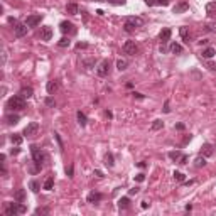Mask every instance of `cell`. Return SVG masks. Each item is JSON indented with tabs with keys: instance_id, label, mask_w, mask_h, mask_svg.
<instances>
[{
	"instance_id": "6da1fadb",
	"label": "cell",
	"mask_w": 216,
	"mask_h": 216,
	"mask_svg": "<svg viewBox=\"0 0 216 216\" xmlns=\"http://www.w3.org/2000/svg\"><path fill=\"white\" fill-rule=\"evenodd\" d=\"M27 209L24 204H20L19 201L17 203H5V206H4V213L7 216H15V215H22V213H26Z\"/></svg>"
},
{
	"instance_id": "7a4b0ae2",
	"label": "cell",
	"mask_w": 216,
	"mask_h": 216,
	"mask_svg": "<svg viewBox=\"0 0 216 216\" xmlns=\"http://www.w3.org/2000/svg\"><path fill=\"white\" fill-rule=\"evenodd\" d=\"M31 152H32V159H34V162H36V166L41 169L42 167V164L47 162V155L44 154L37 145H31Z\"/></svg>"
},
{
	"instance_id": "3957f363",
	"label": "cell",
	"mask_w": 216,
	"mask_h": 216,
	"mask_svg": "<svg viewBox=\"0 0 216 216\" xmlns=\"http://www.w3.org/2000/svg\"><path fill=\"white\" fill-rule=\"evenodd\" d=\"M7 108H10V110H15V112H20V110H24L26 108V98H22L20 95L17 96H12L9 103H7Z\"/></svg>"
},
{
	"instance_id": "277c9868",
	"label": "cell",
	"mask_w": 216,
	"mask_h": 216,
	"mask_svg": "<svg viewBox=\"0 0 216 216\" xmlns=\"http://www.w3.org/2000/svg\"><path fill=\"white\" fill-rule=\"evenodd\" d=\"M142 26H144V19H140V17H128L123 27H125L127 32H134L135 29H139Z\"/></svg>"
},
{
	"instance_id": "5b68a950",
	"label": "cell",
	"mask_w": 216,
	"mask_h": 216,
	"mask_svg": "<svg viewBox=\"0 0 216 216\" xmlns=\"http://www.w3.org/2000/svg\"><path fill=\"white\" fill-rule=\"evenodd\" d=\"M96 73H98V76H101V78H105L108 73H110V61L108 59H103L98 64V68H96Z\"/></svg>"
},
{
	"instance_id": "8992f818",
	"label": "cell",
	"mask_w": 216,
	"mask_h": 216,
	"mask_svg": "<svg viewBox=\"0 0 216 216\" xmlns=\"http://www.w3.org/2000/svg\"><path fill=\"white\" fill-rule=\"evenodd\" d=\"M37 130H39V123H37V122H31V123H27V127L24 128V135H26V137H34V135L37 134Z\"/></svg>"
},
{
	"instance_id": "52a82bcc",
	"label": "cell",
	"mask_w": 216,
	"mask_h": 216,
	"mask_svg": "<svg viewBox=\"0 0 216 216\" xmlns=\"http://www.w3.org/2000/svg\"><path fill=\"white\" fill-rule=\"evenodd\" d=\"M137 51H139V47L135 44V41H127V42L123 44V53L128 54V56H134Z\"/></svg>"
},
{
	"instance_id": "ba28073f",
	"label": "cell",
	"mask_w": 216,
	"mask_h": 216,
	"mask_svg": "<svg viewBox=\"0 0 216 216\" xmlns=\"http://www.w3.org/2000/svg\"><path fill=\"white\" fill-rule=\"evenodd\" d=\"M41 20H42V15H41V14H34V15H29V17H27L26 24H27V27H36V26L41 24Z\"/></svg>"
},
{
	"instance_id": "9c48e42d",
	"label": "cell",
	"mask_w": 216,
	"mask_h": 216,
	"mask_svg": "<svg viewBox=\"0 0 216 216\" xmlns=\"http://www.w3.org/2000/svg\"><path fill=\"white\" fill-rule=\"evenodd\" d=\"M39 36H41V41H46V42H47V41L53 39V29H51L49 26H44L42 29H41Z\"/></svg>"
},
{
	"instance_id": "30bf717a",
	"label": "cell",
	"mask_w": 216,
	"mask_h": 216,
	"mask_svg": "<svg viewBox=\"0 0 216 216\" xmlns=\"http://www.w3.org/2000/svg\"><path fill=\"white\" fill-rule=\"evenodd\" d=\"M27 24H17V26L14 27V34H15V37H24L27 34Z\"/></svg>"
},
{
	"instance_id": "8fae6325",
	"label": "cell",
	"mask_w": 216,
	"mask_h": 216,
	"mask_svg": "<svg viewBox=\"0 0 216 216\" xmlns=\"http://www.w3.org/2000/svg\"><path fill=\"white\" fill-rule=\"evenodd\" d=\"M213 152H215V147H213L211 144H203L201 155H204V157H211V155H213Z\"/></svg>"
},
{
	"instance_id": "7c38bea8",
	"label": "cell",
	"mask_w": 216,
	"mask_h": 216,
	"mask_svg": "<svg viewBox=\"0 0 216 216\" xmlns=\"http://www.w3.org/2000/svg\"><path fill=\"white\" fill-rule=\"evenodd\" d=\"M58 86H59V83L56 80H51V81H47V85H46V90H47V93L49 95H54L56 91H58Z\"/></svg>"
},
{
	"instance_id": "4fadbf2b",
	"label": "cell",
	"mask_w": 216,
	"mask_h": 216,
	"mask_svg": "<svg viewBox=\"0 0 216 216\" xmlns=\"http://www.w3.org/2000/svg\"><path fill=\"white\" fill-rule=\"evenodd\" d=\"M59 29H61V32H63V34L74 32V27H73V24H71V22H66V20L59 24Z\"/></svg>"
},
{
	"instance_id": "5bb4252c",
	"label": "cell",
	"mask_w": 216,
	"mask_h": 216,
	"mask_svg": "<svg viewBox=\"0 0 216 216\" xmlns=\"http://www.w3.org/2000/svg\"><path fill=\"white\" fill-rule=\"evenodd\" d=\"M14 199L19 203H24L26 201V189H17L15 193H14Z\"/></svg>"
},
{
	"instance_id": "9a60e30c",
	"label": "cell",
	"mask_w": 216,
	"mask_h": 216,
	"mask_svg": "<svg viewBox=\"0 0 216 216\" xmlns=\"http://www.w3.org/2000/svg\"><path fill=\"white\" fill-rule=\"evenodd\" d=\"M171 29H162L161 31V34H159V37H161V41H162V44H166L169 39H171Z\"/></svg>"
},
{
	"instance_id": "2e32d148",
	"label": "cell",
	"mask_w": 216,
	"mask_h": 216,
	"mask_svg": "<svg viewBox=\"0 0 216 216\" xmlns=\"http://www.w3.org/2000/svg\"><path fill=\"white\" fill-rule=\"evenodd\" d=\"M215 54H216L215 47H206V49H203L201 56H203V58H204V59H211V58H213Z\"/></svg>"
},
{
	"instance_id": "e0dca14e",
	"label": "cell",
	"mask_w": 216,
	"mask_h": 216,
	"mask_svg": "<svg viewBox=\"0 0 216 216\" xmlns=\"http://www.w3.org/2000/svg\"><path fill=\"white\" fill-rule=\"evenodd\" d=\"M101 198H103V196L100 194V193H90V194H88V203H91V204H95V203H98V201H101Z\"/></svg>"
},
{
	"instance_id": "ac0fdd59",
	"label": "cell",
	"mask_w": 216,
	"mask_h": 216,
	"mask_svg": "<svg viewBox=\"0 0 216 216\" xmlns=\"http://www.w3.org/2000/svg\"><path fill=\"white\" fill-rule=\"evenodd\" d=\"M179 34H181V37H182L184 42H189V41H191V32L188 31V27H181V29H179Z\"/></svg>"
},
{
	"instance_id": "d6986e66",
	"label": "cell",
	"mask_w": 216,
	"mask_h": 216,
	"mask_svg": "<svg viewBox=\"0 0 216 216\" xmlns=\"http://www.w3.org/2000/svg\"><path fill=\"white\" fill-rule=\"evenodd\" d=\"M32 95H34V90H32L31 86L22 88V90H20V96H22V98H27V100H29V98H31Z\"/></svg>"
},
{
	"instance_id": "ffe728a7",
	"label": "cell",
	"mask_w": 216,
	"mask_h": 216,
	"mask_svg": "<svg viewBox=\"0 0 216 216\" xmlns=\"http://www.w3.org/2000/svg\"><path fill=\"white\" fill-rule=\"evenodd\" d=\"M66 12L69 14V15H76V14L80 12V9H78L76 4H68V5H66Z\"/></svg>"
},
{
	"instance_id": "44dd1931",
	"label": "cell",
	"mask_w": 216,
	"mask_h": 216,
	"mask_svg": "<svg viewBox=\"0 0 216 216\" xmlns=\"http://www.w3.org/2000/svg\"><path fill=\"white\" fill-rule=\"evenodd\" d=\"M76 118H78V123H80L81 127H85V125L88 123V120H86V115L83 113V112H78V113H76Z\"/></svg>"
},
{
	"instance_id": "7402d4cb",
	"label": "cell",
	"mask_w": 216,
	"mask_h": 216,
	"mask_svg": "<svg viewBox=\"0 0 216 216\" xmlns=\"http://www.w3.org/2000/svg\"><path fill=\"white\" fill-rule=\"evenodd\" d=\"M169 51H171V53H174V54H181L182 53V46H181V44H177V42H172L171 47H169Z\"/></svg>"
},
{
	"instance_id": "603a6c76",
	"label": "cell",
	"mask_w": 216,
	"mask_h": 216,
	"mask_svg": "<svg viewBox=\"0 0 216 216\" xmlns=\"http://www.w3.org/2000/svg\"><path fill=\"white\" fill-rule=\"evenodd\" d=\"M7 123L9 125H15V123H19V120H20V117L19 115H7Z\"/></svg>"
},
{
	"instance_id": "cb8c5ba5",
	"label": "cell",
	"mask_w": 216,
	"mask_h": 216,
	"mask_svg": "<svg viewBox=\"0 0 216 216\" xmlns=\"http://www.w3.org/2000/svg\"><path fill=\"white\" fill-rule=\"evenodd\" d=\"M188 4L186 2H181V4H177V5L174 7V14H181V12H184V10H188Z\"/></svg>"
},
{
	"instance_id": "d4e9b609",
	"label": "cell",
	"mask_w": 216,
	"mask_h": 216,
	"mask_svg": "<svg viewBox=\"0 0 216 216\" xmlns=\"http://www.w3.org/2000/svg\"><path fill=\"white\" fill-rule=\"evenodd\" d=\"M128 206H130V199L128 198H120L118 199V208L120 209H127Z\"/></svg>"
},
{
	"instance_id": "484cf974",
	"label": "cell",
	"mask_w": 216,
	"mask_h": 216,
	"mask_svg": "<svg viewBox=\"0 0 216 216\" xmlns=\"http://www.w3.org/2000/svg\"><path fill=\"white\" fill-rule=\"evenodd\" d=\"M206 12L209 15H216V2H209L208 5H206Z\"/></svg>"
},
{
	"instance_id": "4316f807",
	"label": "cell",
	"mask_w": 216,
	"mask_h": 216,
	"mask_svg": "<svg viewBox=\"0 0 216 216\" xmlns=\"http://www.w3.org/2000/svg\"><path fill=\"white\" fill-rule=\"evenodd\" d=\"M10 140H12L14 145H20V144H22V140H24V137H22V135H19V134H14L12 137H10Z\"/></svg>"
},
{
	"instance_id": "83f0119b",
	"label": "cell",
	"mask_w": 216,
	"mask_h": 216,
	"mask_svg": "<svg viewBox=\"0 0 216 216\" xmlns=\"http://www.w3.org/2000/svg\"><path fill=\"white\" fill-rule=\"evenodd\" d=\"M53 186H54V177H47L46 181H44V186H42V188L46 189V191H51Z\"/></svg>"
},
{
	"instance_id": "f1b7e54d",
	"label": "cell",
	"mask_w": 216,
	"mask_h": 216,
	"mask_svg": "<svg viewBox=\"0 0 216 216\" xmlns=\"http://www.w3.org/2000/svg\"><path fill=\"white\" fill-rule=\"evenodd\" d=\"M29 188L32 189V193H39V189H41V184H39V181H31V184H29Z\"/></svg>"
},
{
	"instance_id": "f546056e",
	"label": "cell",
	"mask_w": 216,
	"mask_h": 216,
	"mask_svg": "<svg viewBox=\"0 0 216 216\" xmlns=\"http://www.w3.org/2000/svg\"><path fill=\"white\" fill-rule=\"evenodd\" d=\"M127 66H128V63L125 59H118L117 61V68L120 69V71H123V69H127Z\"/></svg>"
},
{
	"instance_id": "4dcf8cb0",
	"label": "cell",
	"mask_w": 216,
	"mask_h": 216,
	"mask_svg": "<svg viewBox=\"0 0 216 216\" xmlns=\"http://www.w3.org/2000/svg\"><path fill=\"white\" fill-rule=\"evenodd\" d=\"M105 164H107L108 167H113V166H115L113 155H112V154H107V157H105Z\"/></svg>"
},
{
	"instance_id": "1f68e13d",
	"label": "cell",
	"mask_w": 216,
	"mask_h": 216,
	"mask_svg": "<svg viewBox=\"0 0 216 216\" xmlns=\"http://www.w3.org/2000/svg\"><path fill=\"white\" fill-rule=\"evenodd\" d=\"M162 127H164V122L162 120H154V123H152V130H161Z\"/></svg>"
},
{
	"instance_id": "d6a6232c",
	"label": "cell",
	"mask_w": 216,
	"mask_h": 216,
	"mask_svg": "<svg viewBox=\"0 0 216 216\" xmlns=\"http://www.w3.org/2000/svg\"><path fill=\"white\" fill-rule=\"evenodd\" d=\"M196 167H204V166H206V161H204V155H203V157H198V159H196Z\"/></svg>"
},
{
	"instance_id": "836d02e7",
	"label": "cell",
	"mask_w": 216,
	"mask_h": 216,
	"mask_svg": "<svg viewBox=\"0 0 216 216\" xmlns=\"http://www.w3.org/2000/svg\"><path fill=\"white\" fill-rule=\"evenodd\" d=\"M181 155H182V154L179 152V150H172V152H169V157H171L172 161H177V159H179Z\"/></svg>"
},
{
	"instance_id": "e575fe53",
	"label": "cell",
	"mask_w": 216,
	"mask_h": 216,
	"mask_svg": "<svg viewBox=\"0 0 216 216\" xmlns=\"http://www.w3.org/2000/svg\"><path fill=\"white\" fill-rule=\"evenodd\" d=\"M58 44H59V47H68L69 44H71V41L68 39V37H63V39H61L59 42H58Z\"/></svg>"
},
{
	"instance_id": "d590c367",
	"label": "cell",
	"mask_w": 216,
	"mask_h": 216,
	"mask_svg": "<svg viewBox=\"0 0 216 216\" xmlns=\"http://www.w3.org/2000/svg\"><path fill=\"white\" fill-rule=\"evenodd\" d=\"M174 179L177 182H182V181H184V174H182V172H179V171H176V172H174Z\"/></svg>"
},
{
	"instance_id": "8d00e7d4",
	"label": "cell",
	"mask_w": 216,
	"mask_h": 216,
	"mask_svg": "<svg viewBox=\"0 0 216 216\" xmlns=\"http://www.w3.org/2000/svg\"><path fill=\"white\" fill-rule=\"evenodd\" d=\"M44 103H46L47 107H51V108H54V107H56V101H54L53 98H51V96H47L46 100H44Z\"/></svg>"
},
{
	"instance_id": "74e56055",
	"label": "cell",
	"mask_w": 216,
	"mask_h": 216,
	"mask_svg": "<svg viewBox=\"0 0 216 216\" xmlns=\"http://www.w3.org/2000/svg\"><path fill=\"white\" fill-rule=\"evenodd\" d=\"M103 2H110V4H115V5H123L125 0H103Z\"/></svg>"
},
{
	"instance_id": "f35d334b",
	"label": "cell",
	"mask_w": 216,
	"mask_h": 216,
	"mask_svg": "<svg viewBox=\"0 0 216 216\" xmlns=\"http://www.w3.org/2000/svg\"><path fill=\"white\" fill-rule=\"evenodd\" d=\"M177 162H179V164H181V166H184V164H186V162H188V155H181V157H179V159H177Z\"/></svg>"
},
{
	"instance_id": "ab89813d",
	"label": "cell",
	"mask_w": 216,
	"mask_h": 216,
	"mask_svg": "<svg viewBox=\"0 0 216 216\" xmlns=\"http://www.w3.org/2000/svg\"><path fill=\"white\" fill-rule=\"evenodd\" d=\"M206 68H208L209 71H216V64H215V63H211V61L206 63Z\"/></svg>"
},
{
	"instance_id": "60d3db41",
	"label": "cell",
	"mask_w": 216,
	"mask_h": 216,
	"mask_svg": "<svg viewBox=\"0 0 216 216\" xmlns=\"http://www.w3.org/2000/svg\"><path fill=\"white\" fill-rule=\"evenodd\" d=\"M54 139L58 140V144H59V147H61V150H64V145H63V142H61V137L58 134H54Z\"/></svg>"
},
{
	"instance_id": "b9f144b4",
	"label": "cell",
	"mask_w": 216,
	"mask_h": 216,
	"mask_svg": "<svg viewBox=\"0 0 216 216\" xmlns=\"http://www.w3.org/2000/svg\"><path fill=\"white\" fill-rule=\"evenodd\" d=\"M85 47H88L86 42H78V44H76V49H85Z\"/></svg>"
},
{
	"instance_id": "7bdbcfd3",
	"label": "cell",
	"mask_w": 216,
	"mask_h": 216,
	"mask_svg": "<svg viewBox=\"0 0 216 216\" xmlns=\"http://www.w3.org/2000/svg\"><path fill=\"white\" fill-rule=\"evenodd\" d=\"M145 4H147L148 7H152V5H157V0H144Z\"/></svg>"
},
{
	"instance_id": "ee69618b",
	"label": "cell",
	"mask_w": 216,
	"mask_h": 216,
	"mask_svg": "<svg viewBox=\"0 0 216 216\" xmlns=\"http://www.w3.org/2000/svg\"><path fill=\"white\" fill-rule=\"evenodd\" d=\"M66 174L69 176V177H73V166H69V167H66Z\"/></svg>"
},
{
	"instance_id": "f6af8a7d",
	"label": "cell",
	"mask_w": 216,
	"mask_h": 216,
	"mask_svg": "<svg viewBox=\"0 0 216 216\" xmlns=\"http://www.w3.org/2000/svg\"><path fill=\"white\" fill-rule=\"evenodd\" d=\"M171 112V108H169V101H166L164 103V113H169Z\"/></svg>"
},
{
	"instance_id": "bcb514c9",
	"label": "cell",
	"mask_w": 216,
	"mask_h": 216,
	"mask_svg": "<svg viewBox=\"0 0 216 216\" xmlns=\"http://www.w3.org/2000/svg\"><path fill=\"white\" fill-rule=\"evenodd\" d=\"M135 179H137L139 182H144V181H145V176H144V174H139L137 177H135Z\"/></svg>"
},
{
	"instance_id": "7dc6e473",
	"label": "cell",
	"mask_w": 216,
	"mask_h": 216,
	"mask_svg": "<svg viewBox=\"0 0 216 216\" xmlns=\"http://www.w3.org/2000/svg\"><path fill=\"white\" fill-rule=\"evenodd\" d=\"M19 152H20V148H19V147H14L12 150H10V154H12V155H17Z\"/></svg>"
},
{
	"instance_id": "c3c4849f",
	"label": "cell",
	"mask_w": 216,
	"mask_h": 216,
	"mask_svg": "<svg viewBox=\"0 0 216 216\" xmlns=\"http://www.w3.org/2000/svg\"><path fill=\"white\" fill-rule=\"evenodd\" d=\"M157 5H164V7H166V5H169V2H167V0H157Z\"/></svg>"
},
{
	"instance_id": "681fc988",
	"label": "cell",
	"mask_w": 216,
	"mask_h": 216,
	"mask_svg": "<svg viewBox=\"0 0 216 216\" xmlns=\"http://www.w3.org/2000/svg\"><path fill=\"white\" fill-rule=\"evenodd\" d=\"M9 22H10V24H14V27L19 24V22H17V19H14V17H9Z\"/></svg>"
},
{
	"instance_id": "f907efd6",
	"label": "cell",
	"mask_w": 216,
	"mask_h": 216,
	"mask_svg": "<svg viewBox=\"0 0 216 216\" xmlns=\"http://www.w3.org/2000/svg\"><path fill=\"white\" fill-rule=\"evenodd\" d=\"M176 128H177V130H184V123H177V125H176Z\"/></svg>"
},
{
	"instance_id": "816d5d0a",
	"label": "cell",
	"mask_w": 216,
	"mask_h": 216,
	"mask_svg": "<svg viewBox=\"0 0 216 216\" xmlns=\"http://www.w3.org/2000/svg\"><path fill=\"white\" fill-rule=\"evenodd\" d=\"M189 140H191V135H186V137H184V140H182V144H188Z\"/></svg>"
},
{
	"instance_id": "f5cc1de1",
	"label": "cell",
	"mask_w": 216,
	"mask_h": 216,
	"mask_svg": "<svg viewBox=\"0 0 216 216\" xmlns=\"http://www.w3.org/2000/svg\"><path fill=\"white\" fill-rule=\"evenodd\" d=\"M139 193V188H132L130 189V194H137Z\"/></svg>"
},
{
	"instance_id": "db71d44e",
	"label": "cell",
	"mask_w": 216,
	"mask_h": 216,
	"mask_svg": "<svg viewBox=\"0 0 216 216\" xmlns=\"http://www.w3.org/2000/svg\"><path fill=\"white\" fill-rule=\"evenodd\" d=\"M36 213H37V215H39V213H47V209H36Z\"/></svg>"
},
{
	"instance_id": "11a10c76",
	"label": "cell",
	"mask_w": 216,
	"mask_h": 216,
	"mask_svg": "<svg viewBox=\"0 0 216 216\" xmlns=\"http://www.w3.org/2000/svg\"><path fill=\"white\" fill-rule=\"evenodd\" d=\"M95 174L98 176V177H103V172H101V171H95Z\"/></svg>"
},
{
	"instance_id": "9f6ffc18",
	"label": "cell",
	"mask_w": 216,
	"mask_h": 216,
	"mask_svg": "<svg viewBox=\"0 0 216 216\" xmlns=\"http://www.w3.org/2000/svg\"><path fill=\"white\" fill-rule=\"evenodd\" d=\"M208 42H209L208 39H203V41H199V44H201V46H203V44H208Z\"/></svg>"
},
{
	"instance_id": "6f0895ef",
	"label": "cell",
	"mask_w": 216,
	"mask_h": 216,
	"mask_svg": "<svg viewBox=\"0 0 216 216\" xmlns=\"http://www.w3.org/2000/svg\"><path fill=\"white\" fill-rule=\"evenodd\" d=\"M135 96H137V98H139V100H142V98H144V95H140V93H134Z\"/></svg>"
}]
</instances>
